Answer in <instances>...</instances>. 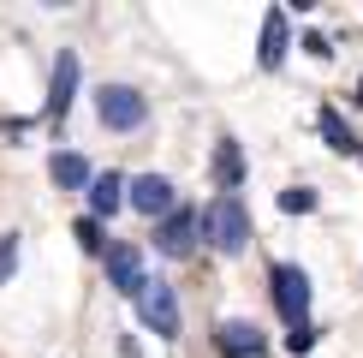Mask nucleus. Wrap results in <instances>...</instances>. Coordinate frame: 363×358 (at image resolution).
<instances>
[{
  "instance_id": "obj_10",
  "label": "nucleus",
  "mask_w": 363,
  "mask_h": 358,
  "mask_svg": "<svg viewBox=\"0 0 363 358\" xmlns=\"http://www.w3.org/2000/svg\"><path fill=\"white\" fill-rule=\"evenodd\" d=\"M215 347H220L226 358H262V352H268V340L256 335L250 322H220V328H215Z\"/></svg>"
},
{
  "instance_id": "obj_12",
  "label": "nucleus",
  "mask_w": 363,
  "mask_h": 358,
  "mask_svg": "<svg viewBox=\"0 0 363 358\" xmlns=\"http://www.w3.org/2000/svg\"><path fill=\"white\" fill-rule=\"evenodd\" d=\"M215 179H220V197H233L238 179H245V149L233 138H220V149H215Z\"/></svg>"
},
{
  "instance_id": "obj_9",
  "label": "nucleus",
  "mask_w": 363,
  "mask_h": 358,
  "mask_svg": "<svg viewBox=\"0 0 363 358\" xmlns=\"http://www.w3.org/2000/svg\"><path fill=\"white\" fill-rule=\"evenodd\" d=\"M131 209H138V215H167V209H173V179L167 173H138V179H131Z\"/></svg>"
},
{
  "instance_id": "obj_4",
  "label": "nucleus",
  "mask_w": 363,
  "mask_h": 358,
  "mask_svg": "<svg viewBox=\"0 0 363 358\" xmlns=\"http://www.w3.org/2000/svg\"><path fill=\"white\" fill-rule=\"evenodd\" d=\"M138 317L155 328V335H179V298H173V287L167 281H143V293H138Z\"/></svg>"
},
{
  "instance_id": "obj_19",
  "label": "nucleus",
  "mask_w": 363,
  "mask_h": 358,
  "mask_svg": "<svg viewBox=\"0 0 363 358\" xmlns=\"http://www.w3.org/2000/svg\"><path fill=\"white\" fill-rule=\"evenodd\" d=\"M357 108H363V84H357Z\"/></svg>"
},
{
  "instance_id": "obj_3",
  "label": "nucleus",
  "mask_w": 363,
  "mask_h": 358,
  "mask_svg": "<svg viewBox=\"0 0 363 358\" xmlns=\"http://www.w3.org/2000/svg\"><path fill=\"white\" fill-rule=\"evenodd\" d=\"M96 114H101L108 131H138L149 119V102H143V90H131V84H101L96 90Z\"/></svg>"
},
{
  "instance_id": "obj_6",
  "label": "nucleus",
  "mask_w": 363,
  "mask_h": 358,
  "mask_svg": "<svg viewBox=\"0 0 363 358\" xmlns=\"http://www.w3.org/2000/svg\"><path fill=\"white\" fill-rule=\"evenodd\" d=\"M286 54H292V24H286L280 6H268V12H262V48H256V66H262V72H280Z\"/></svg>"
},
{
  "instance_id": "obj_15",
  "label": "nucleus",
  "mask_w": 363,
  "mask_h": 358,
  "mask_svg": "<svg viewBox=\"0 0 363 358\" xmlns=\"http://www.w3.org/2000/svg\"><path fill=\"white\" fill-rule=\"evenodd\" d=\"M280 209H286V215H310V209H315V191H310V185L280 191Z\"/></svg>"
},
{
  "instance_id": "obj_17",
  "label": "nucleus",
  "mask_w": 363,
  "mask_h": 358,
  "mask_svg": "<svg viewBox=\"0 0 363 358\" xmlns=\"http://www.w3.org/2000/svg\"><path fill=\"white\" fill-rule=\"evenodd\" d=\"M12 268H18V233H0V287L12 281Z\"/></svg>"
},
{
  "instance_id": "obj_7",
  "label": "nucleus",
  "mask_w": 363,
  "mask_h": 358,
  "mask_svg": "<svg viewBox=\"0 0 363 358\" xmlns=\"http://www.w3.org/2000/svg\"><path fill=\"white\" fill-rule=\"evenodd\" d=\"M72 96H78V54L60 48L54 54V78H48V119H66L72 114Z\"/></svg>"
},
{
  "instance_id": "obj_2",
  "label": "nucleus",
  "mask_w": 363,
  "mask_h": 358,
  "mask_svg": "<svg viewBox=\"0 0 363 358\" xmlns=\"http://www.w3.org/2000/svg\"><path fill=\"white\" fill-rule=\"evenodd\" d=\"M268 287H274V310L286 317V328H310V275L304 268L298 263H274Z\"/></svg>"
},
{
  "instance_id": "obj_11",
  "label": "nucleus",
  "mask_w": 363,
  "mask_h": 358,
  "mask_svg": "<svg viewBox=\"0 0 363 358\" xmlns=\"http://www.w3.org/2000/svg\"><path fill=\"white\" fill-rule=\"evenodd\" d=\"M119 203H125V173H96L89 179V221L113 215Z\"/></svg>"
},
{
  "instance_id": "obj_16",
  "label": "nucleus",
  "mask_w": 363,
  "mask_h": 358,
  "mask_svg": "<svg viewBox=\"0 0 363 358\" xmlns=\"http://www.w3.org/2000/svg\"><path fill=\"white\" fill-rule=\"evenodd\" d=\"M72 233H78V245H84V251H108V233H101V221H89V215H84Z\"/></svg>"
},
{
  "instance_id": "obj_13",
  "label": "nucleus",
  "mask_w": 363,
  "mask_h": 358,
  "mask_svg": "<svg viewBox=\"0 0 363 358\" xmlns=\"http://www.w3.org/2000/svg\"><path fill=\"white\" fill-rule=\"evenodd\" d=\"M48 173H54V185H66V191H84L89 185V161L78 156V149H54Z\"/></svg>"
},
{
  "instance_id": "obj_8",
  "label": "nucleus",
  "mask_w": 363,
  "mask_h": 358,
  "mask_svg": "<svg viewBox=\"0 0 363 358\" xmlns=\"http://www.w3.org/2000/svg\"><path fill=\"white\" fill-rule=\"evenodd\" d=\"M108 281H113V293H125V298H138L143 293V251L138 245H108Z\"/></svg>"
},
{
  "instance_id": "obj_1",
  "label": "nucleus",
  "mask_w": 363,
  "mask_h": 358,
  "mask_svg": "<svg viewBox=\"0 0 363 358\" xmlns=\"http://www.w3.org/2000/svg\"><path fill=\"white\" fill-rule=\"evenodd\" d=\"M196 227H203V239L220 251V257H238V251H250V215L238 197H215L208 203V215H196Z\"/></svg>"
},
{
  "instance_id": "obj_5",
  "label": "nucleus",
  "mask_w": 363,
  "mask_h": 358,
  "mask_svg": "<svg viewBox=\"0 0 363 358\" xmlns=\"http://www.w3.org/2000/svg\"><path fill=\"white\" fill-rule=\"evenodd\" d=\"M196 239H203V227H196V209H179V203H173L167 215H161V227H155V251H161V257H185Z\"/></svg>"
},
{
  "instance_id": "obj_14",
  "label": "nucleus",
  "mask_w": 363,
  "mask_h": 358,
  "mask_svg": "<svg viewBox=\"0 0 363 358\" xmlns=\"http://www.w3.org/2000/svg\"><path fill=\"white\" fill-rule=\"evenodd\" d=\"M322 138H328V149H340V156H357V138L345 131V119L334 108H322Z\"/></svg>"
},
{
  "instance_id": "obj_18",
  "label": "nucleus",
  "mask_w": 363,
  "mask_h": 358,
  "mask_svg": "<svg viewBox=\"0 0 363 358\" xmlns=\"http://www.w3.org/2000/svg\"><path fill=\"white\" fill-rule=\"evenodd\" d=\"M286 347H292L298 358H304V352H315V328H292V340H286Z\"/></svg>"
}]
</instances>
